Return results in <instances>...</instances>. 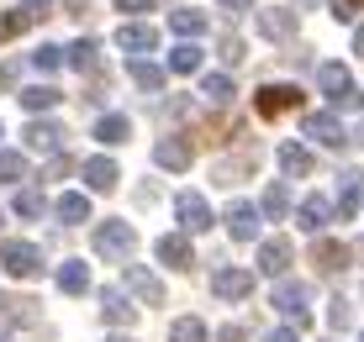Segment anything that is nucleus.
<instances>
[{
    "mask_svg": "<svg viewBox=\"0 0 364 342\" xmlns=\"http://www.w3.org/2000/svg\"><path fill=\"white\" fill-rule=\"evenodd\" d=\"M317 84H322V95L333 100V111H359V106H364L354 74H348L343 63H317Z\"/></svg>",
    "mask_w": 364,
    "mask_h": 342,
    "instance_id": "f257e3e1",
    "label": "nucleus"
},
{
    "mask_svg": "<svg viewBox=\"0 0 364 342\" xmlns=\"http://www.w3.org/2000/svg\"><path fill=\"white\" fill-rule=\"evenodd\" d=\"M132 243H137L132 221H100L95 226V253H100V258H111V263H127L132 258Z\"/></svg>",
    "mask_w": 364,
    "mask_h": 342,
    "instance_id": "f03ea898",
    "label": "nucleus"
},
{
    "mask_svg": "<svg viewBox=\"0 0 364 342\" xmlns=\"http://www.w3.org/2000/svg\"><path fill=\"white\" fill-rule=\"evenodd\" d=\"M306 300H311V285H301V280H280V285H274V306L296 321V332H306V326H311Z\"/></svg>",
    "mask_w": 364,
    "mask_h": 342,
    "instance_id": "7ed1b4c3",
    "label": "nucleus"
},
{
    "mask_svg": "<svg viewBox=\"0 0 364 342\" xmlns=\"http://www.w3.org/2000/svg\"><path fill=\"white\" fill-rule=\"evenodd\" d=\"M0 269H6L11 280H32V274L43 269V253L32 243H0Z\"/></svg>",
    "mask_w": 364,
    "mask_h": 342,
    "instance_id": "20e7f679",
    "label": "nucleus"
},
{
    "mask_svg": "<svg viewBox=\"0 0 364 342\" xmlns=\"http://www.w3.org/2000/svg\"><path fill=\"white\" fill-rule=\"evenodd\" d=\"M127 269V295L143 300V306H164V285H159L154 269H143V263H122Z\"/></svg>",
    "mask_w": 364,
    "mask_h": 342,
    "instance_id": "39448f33",
    "label": "nucleus"
},
{
    "mask_svg": "<svg viewBox=\"0 0 364 342\" xmlns=\"http://www.w3.org/2000/svg\"><path fill=\"white\" fill-rule=\"evenodd\" d=\"M211 295H222V300H243V295H254V274L237 269V263H222V269L211 274Z\"/></svg>",
    "mask_w": 364,
    "mask_h": 342,
    "instance_id": "423d86ee",
    "label": "nucleus"
},
{
    "mask_svg": "<svg viewBox=\"0 0 364 342\" xmlns=\"http://www.w3.org/2000/svg\"><path fill=\"white\" fill-rule=\"evenodd\" d=\"M174 216H180L185 232H206L211 206H206V195H196V189H180V195H174Z\"/></svg>",
    "mask_w": 364,
    "mask_h": 342,
    "instance_id": "0eeeda50",
    "label": "nucleus"
},
{
    "mask_svg": "<svg viewBox=\"0 0 364 342\" xmlns=\"http://www.w3.org/2000/svg\"><path fill=\"white\" fill-rule=\"evenodd\" d=\"M333 206H338V216H359V206H364V169H343L338 174Z\"/></svg>",
    "mask_w": 364,
    "mask_h": 342,
    "instance_id": "6e6552de",
    "label": "nucleus"
},
{
    "mask_svg": "<svg viewBox=\"0 0 364 342\" xmlns=\"http://www.w3.org/2000/svg\"><path fill=\"white\" fill-rule=\"evenodd\" d=\"M301 106V90L296 84H264V90L254 95V111L259 116H285V111Z\"/></svg>",
    "mask_w": 364,
    "mask_h": 342,
    "instance_id": "1a4fd4ad",
    "label": "nucleus"
},
{
    "mask_svg": "<svg viewBox=\"0 0 364 342\" xmlns=\"http://www.w3.org/2000/svg\"><path fill=\"white\" fill-rule=\"evenodd\" d=\"M259 221H264V211H259L254 200H232V206H228V232L237 237V243H254Z\"/></svg>",
    "mask_w": 364,
    "mask_h": 342,
    "instance_id": "9d476101",
    "label": "nucleus"
},
{
    "mask_svg": "<svg viewBox=\"0 0 364 342\" xmlns=\"http://www.w3.org/2000/svg\"><path fill=\"white\" fill-rule=\"evenodd\" d=\"M296 16L301 11H291V6H264L259 11V32H264L269 43H291L296 37Z\"/></svg>",
    "mask_w": 364,
    "mask_h": 342,
    "instance_id": "9b49d317",
    "label": "nucleus"
},
{
    "mask_svg": "<svg viewBox=\"0 0 364 342\" xmlns=\"http://www.w3.org/2000/svg\"><path fill=\"white\" fill-rule=\"evenodd\" d=\"M301 132H306V137H317V143H322V148H343V143H348V132H343V121H338V116H333V111H311V116H306V121H301Z\"/></svg>",
    "mask_w": 364,
    "mask_h": 342,
    "instance_id": "f8f14e48",
    "label": "nucleus"
},
{
    "mask_svg": "<svg viewBox=\"0 0 364 342\" xmlns=\"http://www.w3.org/2000/svg\"><path fill=\"white\" fill-rule=\"evenodd\" d=\"M117 48H122V53H154V48H159V32L148 27V21H122Z\"/></svg>",
    "mask_w": 364,
    "mask_h": 342,
    "instance_id": "ddd939ff",
    "label": "nucleus"
},
{
    "mask_svg": "<svg viewBox=\"0 0 364 342\" xmlns=\"http://www.w3.org/2000/svg\"><path fill=\"white\" fill-rule=\"evenodd\" d=\"M58 143H64V126H58V121H43V116L27 121V148H32V153H48V158H53Z\"/></svg>",
    "mask_w": 364,
    "mask_h": 342,
    "instance_id": "4468645a",
    "label": "nucleus"
},
{
    "mask_svg": "<svg viewBox=\"0 0 364 342\" xmlns=\"http://www.w3.org/2000/svg\"><path fill=\"white\" fill-rule=\"evenodd\" d=\"M333 216H338V206H333V200L306 195V200H301V211H296V226H301V232H322V226H328Z\"/></svg>",
    "mask_w": 364,
    "mask_h": 342,
    "instance_id": "2eb2a0df",
    "label": "nucleus"
},
{
    "mask_svg": "<svg viewBox=\"0 0 364 342\" xmlns=\"http://www.w3.org/2000/svg\"><path fill=\"white\" fill-rule=\"evenodd\" d=\"M285 269H291V243H285V237H269V243H259V274L280 280Z\"/></svg>",
    "mask_w": 364,
    "mask_h": 342,
    "instance_id": "dca6fc26",
    "label": "nucleus"
},
{
    "mask_svg": "<svg viewBox=\"0 0 364 342\" xmlns=\"http://www.w3.org/2000/svg\"><path fill=\"white\" fill-rule=\"evenodd\" d=\"M159 263H169V269H191V263H196L191 237H185V232H164V237H159Z\"/></svg>",
    "mask_w": 364,
    "mask_h": 342,
    "instance_id": "f3484780",
    "label": "nucleus"
},
{
    "mask_svg": "<svg viewBox=\"0 0 364 342\" xmlns=\"http://www.w3.org/2000/svg\"><path fill=\"white\" fill-rule=\"evenodd\" d=\"M191 143H185V137H164V143L154 148V163L159 169H169V174H180V169H191Z\"/></svg>",
    "mask_w": 364,
    "mask_h": 342,
    "instance_id": "a211bd4d",
    "label": "nucleus"
},
{
    "mask_svg": "<svg viewBox=\"0 0 364 342\" xmlns=\"http://www.w3.org/2000/svg\"><path fill=\"white\" fill-rule=\"evenodd\" d=\"M37 316H43V311H37V300H27V295H0V321H6V326H32L37 321Z\"/></svg>",
    "mask_w": 364,
    "mask_h": 342,
    "instance_id": "6ab92c4d",
    "label": "nucleus"
},
{
    "mask_svg": "<svg viewBox=\"0 0 364 342\" xmlns=\"http://www.w3.org/2000/svg\"><path fill=\"white\" fill-rule=\"evenodd\" d=\"M117 180H122V174H117V163H111V158H85V184H90L95 195L117 189Z\"/></svg>",
    "mask_w": 364,
    "mask_h": 342,
    "instance_id": "aec40b11",
    "label": "nucleus"
},
{
    "mask_svg": "<svg viewBox=\"0 0 364 342\" xmlns=\"http://www.w3.org/2000/svg\"><path fill=\"white\" fill-rule=\"evenodd\" d=\"M95 137H100L106 148H117V143H127V137H132V121L122 116V111H106V116L95 121Z\"/></svg>",
    "mask_w": 364,
    "mask_h": 342,
    "instance_id": "412c9836",
    "label": "nucleus"
},
{
    "mask_svg": "<svg viewBox=\"0 0 364 342\" xmlns=\"http://www.w3.org/2000/svg\"><path fill=\"white\" fill-rule=\"evenodd\" d=\"M311 258H317L322 274H343V269H348V248H343V243H328V237L311 248Z\"/></svg>",
    "mask_w": 364,
    "mask_h": 342,
    "instance_id": "4be33fe9",
    "label": "nucleus"
},
{
    "mask_svg": "<svg viewBox=\"0 0 364 342\" xmlns=\"http://www.w3.org/2000/svg\"><path fill=\"white\" fill-rule=\"evenodd\" d=\"M280 169L291 174V180H301V174H311V169H317V158H311L301 143H280Z\"/></svg>",
    "mask_w": 364,
    "mask_h": 342,
    "instance_id": "5701e85b",
    "label": "nucleus"
},
{
    "mask_svg": "<svg viewBox=\"0 0 364 342\" xmlns=\"http://www.w3.org/2000/svg\"><path fill=\"white\" fill-rule=\"evenodd\" d=\"M53 211H58L69 226H74V221H90V195H85V189H69V195L53 200Z\"/></svg>",
    "mask_w": 364,
    "mask_h": 342,
    "instance_id": "b1692460",
    "label": "nucleus"
},
{
    "mask_svg": "<svg viewBox=\"0 0 364 342\" xmlns=\"http://www.w3.org/2000/svg\"><path fill=\"white\" fill-rule=\"evenodd\" d=\"M58 100H64V90H58V84H27V90H21V106H27L32 116H37V111H53Z\"/></svg>",
    "mask_w": 364,
    "mask_h": 342,
    "instance_id": "393cba45",
    "label": "nucleus"
},
{
    "mask_svg": "<svg viewBox=\"0 0 364 342\" xmlns=\"http://www.w3.org/2000/svg\"><path fill=\"white\" fill-rule=\"evenodd\" d=\"M58 289H64V295H85V289H90V263H64V269H58Z\"/></svg>",
    "mask_w": 364,
    "mask_h": 342,
    "instance_id": "a878e982",
    "label": "nucleus"
},
{
    "mask_svg": "<svg viewBox=\"0 0 364 342\" xmlns=\"http://www.w3.org/2000/svg\"><path fill=\"white\" fill-rule=\"evenodd\" d=\"M100 316H106L111 326H127L132 321V300L122 295V289H106V295H100Z\"/></svg>",
    "mask_w": 364,
    "mask_h": 342,
    "instance_id": "bb28decb",
    "label": "nucleus"
},
{
    "mask_svg": "<svg viewBox=\"0 0 364 342\" xmlns=\"http://www.w3.org/2000/svg\"><path fill=\"white\" fill-rule=\"evenodd\" d=\"M100 43H95V37H80V43H69V63H74V69H80V74H95L100 69Z\"/></svg>",
    "mask_w": 364,
    "mask_h": 342,
    "instance_id": "cd10ccee",
    "label": "nucleus"
},
{
    "mask_svg": "<svg viewBox=\"0 0 364 342\" xmlns=\"http://www.w3.org/2000/svg\"><path fill=\"white\" fill-rule=\"evenodd\" d=\"M200 100H206V106H228L232 100V79L228 74H200Z\"/></svg>",
    "mask_w": 364,
    "mask_h": 342,
    "instance_id": "c85d7f7f",
    "label": "nucleus"
},
{
    "mask_svg": "<svg viewBox=\"0 0 364 342\" xmlns=\"http://www.w3.org/2000/svg\"><path fill=\"white\" fill-rule=\"evenodd\" d=\"M259 211H264L269 221H285V216H291V189H285V184H269L264 200H259Z\"/></svg>",
    "mask_w": 364,
    "mask_h": 342,
    "instance_id": "c756f323",
    "label": "nucleus"
},
{
    "mask_svg": "<svg viewBox=\"0 0 364 342\" xmlns=\"http://www.w3.org/2000/svg\"><path fill=\"white\" fill-rule=\"evenodd\" d=\"M132 84H137V90H164V84H169V69H159V63H132Z\"/></svg>",
    "mask_w": 364,
    "mask_h": 342,
    "instance_id": "7c9ffc66",
    "label": "nucleus"
},
{
    "mask_svg": "<svg viewBox=\"0 0 364 342\" xmlns=\"http://www.w3.org/2000/svg\"><path fill=\"white\" fill-rule=\"evenodd\" d=\"M169 342H206V321H200V316H180V321H169Z\"/></svg>",
    "mask_w": 364,
    "mask_h": 342,
    "instance_id": "2f4dec72",
    "label": "nucleus"
},
{
    "mask_svg": "<svg viewBox=\"0 0 364 342\" xmlns=\"http://www.w3.org/2000/svg\"><path fill=\"white\" fill-rule=\"evenodd\" d=\"M169 27L180 32V37H200V32H206V16L185 6V11H169Z\"/></svg>",
    "mask_w": 364,
    "mask_h": 342,
    "instance_id": "473e14b6",
    "label": "nucleus"
},
{
    "mask_svg": "<svg viewBox=\"0 0 364 342\" xmlns=\"http://www.w3.org/2000/svg\"><path fill=\"white\" fill-rule=\"evenodd\" d=\"M16 180H27V158L16 148H0V184H16Z\"/></svg>",
    "mask_w": 364,
    "mask_h": 342,
    "instance_id": "72a5a7b5",
    "label": "nucleus"
},
{
    "mask_svg": "<svg viewBox=\"0 0 364 342\" xmlns=\"http://www.w3.org/2000/svg\"><path fill=\"white\" fill-rule=\"evenodd\" d=\"M169 69H174V74H196V69H200V48H196V43L169 48Z\"/></svg>",
    "mask_w": 364,
    "mask_h": 342,
    "instance_id": "f704fd0d",
    "label": "nucleus"
},
{
    "mask_svg": "<svg viewBox=\"0 0 364 342\" xmlns=\"http://www.w3.org/2000/svg\"><path fill=\"white\" fill-rule=\"evenodd\" d=\"M58 63H69V48H53V43H43V48L32 53V69H37V74H53Z\"/></svg>",
    "mask_w": 364,
    "mask_h": 342,
    "instance_id": "c9c22d12",
    "label": "nucleus"
},
{
    "mask_svg": "<svg viewBox=\"0 0 364 342\" xmlns=\"http://www.w3.org/2000/svg\"><path fill=\"white\" fill-rule=\"evenodd\" d=\"M328 326H333V332H348V326H354V306H348L343 295L328 300Z\"/></svg>",
    "mask_w": 364,
    "mask_h": 342,
    "instance_id": "e433bc0d",
    "label": "nucleus"
},
{
    "mask_svg": "<svg viewBox=\"0 0 364 342\" xmlns=\"http://www.w3.org/2000/svg\"><path fill=\"white\" fill-rule=\"evenodd\" d=\"M16 216H43V189H16Z\"/></svg>",
    "mask_w": 364,
    "mask_h": 342,
    "instance_id": "4c0bfd02",
    "label": "nucleus"
},
{
    "mask_svg": "<svg viewBox=\"0 0 364 342\" xmlns=\"http://www.w3.org/2000/svg\"><path fill=\"white\" fill-rule=\"evenodd\" d=\"M27 27H32V21L21 16V11H6V16H0V43H11V37H21Z\"/></svg>",
    "mask_w": 364,
    "mask_h": 342,
    "instance_id": "58836bf2",
    "label": "nucleus"
},
{
    "mask_svg": "<svg viewBox=\"0 0 364 342\" xmlns=\"http://www.w3.org/2000/svg\"><path fill=\"white\" fill-rule=\"evenodd\" d=\"M217 53H222V63H243V53H248V48H243V37H217Z\"/></svg>",
    "mask_w": 364,
    "mask_h": 342,
    "instance_id": "ea45409f",
    "label": "nucleus"
},
{
    "mask_svg": "<svg viewBox=\"0 0 364 342\" xmlns=\"http://www.w3.org/2000/svg\"><path fill=\"white\" fill-rule=\"evenodd\" d=\"M16 11H21V16H27V21H32V27H37V21H43V16H53V0H21Z\"/></svg>",
    "mask_w": 364,
    "mask_h": 342,
    "instance_id": "a19ab883",
    "label": "nucleus"
},
{
    "mask_svg": "<svg viewBox=\"0 0 364 342\" xmlns=\"http://www.w3.org/2000/svg\"><path fill=\"white\" fill-rule=\"evenodd\" d=\"M364 11V0H333V21H354Z\"/></svg>",
    "mask_w": 364,
    "mask_h": 342,
    "instance_id": "79ce46f5",
    "label": "nucleus"
},
{
    "mask_svg": "<svg viewBox=\"0 0 364 342\" xmlns=\"http://www.w3.org/2000/svg\"><path fill=\"white\" fill-rule=\"evenodd\" d=\"M16 90V63H0V95Z\"/></svg>",
    "mask_w": 364,
    "mask_h": 342,
    "instance_id": "37998d69",
    "label": "nucleus"
},
{
    "mask_svg": "<svg viewBox=\"0 0 364 342\" xmlns=\"http://www.w3.org/2000/svg\"><path fill=\"white\" fill-rule=\"evenodd\" d=\"M222 11H228V16H243V11H254V0H217Z\"/></svg>",
    "mask_w": 364,
    "mask_h": 342,
    "instance_id": "c03bdc74",
    "label": "nucleus"
},
{
    "mask_svg": "<svg viewBox=\"0 0 364 342\" xmlns=\"http://www.w3.org/2000/svg\"><path fill=\"white\" fill-rule=\"evenodd\" d=\"M58 174H69V158H64V153L48 158V180H58Z\"/></svg>",
    "mask_w": 364,
    "mask_h": 342,
    "instance_id": "a18cd8bd",
    "label": "nucleus"
},
{
    "mask_svg": "<svg viewBox=\"0 0 364 342\" xmlns=\"http://www.w3.org/2000/svg\"><path fill=\"white\" fill-rule=\"evenodd\" d=\"M264 342H301V337H296V326H280V332H269Z\"/></svg>",
    "mask_w": 364,
    "mask_h": 342,
    "instance_id": "49530a36",
    "label": "nucleus"
},
{
    "mask_svg": "<svg viewBox=\"0 0 364 342\" xmlns=\"http://www.w3.org/2000/svg\"><path fill=\"white\" fill-rule=\"evenodd\" d=\"M217 342H243V326H222V332H217Z\"/></svg>",
    "mask_w": 364,
    "mask_h": 342,
    "instance_id": "de8ad7c7",
    "label": "nucleus"
},
{
    "mask_svg": "<svg viewBox=\"0 0 364 342\" xmlns=\"http://www.w3.org/2000/svg\"><path fill=\"white\" fill-rule=\"evenodd\" d=\"M58 6H69L74 16H85V11H90V0H58Z\"/></svg>",
    "mask_w": 364,
    "mask_h": 342,
    "instance_id": "09e8293b",
    "label": "nucleus"
},
{
    "mask_svg": "<svg viewBox=\"0 0 364 342\" xmlns=\"http://www.w3.org/2000/svg\"><path fill=\"white\" fill-rule=\"evenodd\" d=\"M117 6H122V11H148L154 0H117Z\"/></svg>",
    "mask_w": 364,
    "mask_h": 342,
    "instance_id": "8fccbe9b",
    "label": "nucleus"
},
{
    "mask_svg": "<svg viewBox=\"0 0 364 342\" xmlns=\"http://www.w3.org/2000/svg\"><path fill=\"white\" fill-rule=\"evenodd\" d=\"M354 53H364V21H359V32H354Z\"/></svg>",
    "mask_w": 364,
    "mask_h": 342,
    "instance_id": "3c124183",
    "label": "nucleus"
},
{
    "mask_svg": "<svg viewBox=\"0 0 364 342\" xmlns=\"http://www.w3.org/2000/svg\"><path fill=\"white\" fill-rule=\"evenodd\" d=\"M111 342H132V337H111Z\"/></svg>",
    "mask_w": 364,
    "mask_h": 342,
    "instance_id": "603ef678",
    "label": "nucleus"
},
{
    "mask_svg": "<svg viewBox=\"0 0 364 342\" xmlns=\"http://www.w3.org/2000/svg\"><path fill=\"white\" fill-rule=\"evenodd\" d=\"M0 137H6V126H0Z\"/></svg>",
    "mask_w": 364,
    "mask_h": 342,
    "instance_id": "864d4df0",
    "label": "nucleus"
},
{
    "mask_svg": "<svg viewBox=\"0 0 364 342\" xmlns=\"http://www.w3.org/2000/svg\"><path fill=\"white\" fill-rule=\"evenodd\" d=\"M359 342H364V332H359Z\"/></svg>",
    "mask_w": 364,
    "mask_h": 342,
    "instance_id": "5fc2aeb1",
    "label": "nucleus"
}]
</instances>
